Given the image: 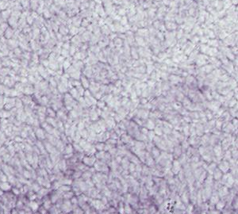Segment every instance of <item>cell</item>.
<instances>
[{"label": "cell", "mask_w": 238, "mask_h": 214, "mask_svg": "<svg viewBox=\"0 0 238 214\" xmlns=\"http://www.w3.org/2000/svg\"><path fill=\"white\" fill-rule=\"evenodd\" d=\"M60 210L64 214H68L72 210V205L71 203V201L68 199H64L63 201L61 206H60Z\"/></svg>", "instance_id": "6da1fadb"}, {"label": "cell", "mask_w": 238, "mask_h": 214, "mask_svg": "<svg viewBox=\"0 0 238 214\" xmlns=\"http://www.w3.org/2000/svg\"><path fill=\"white\" fill-rule=\"evenodd\" d=\"M34 134H35L36 138H38V140H39V141H43L46 137L45 132H44V130L42 128H38L36 130L35 133H34Z\"/></svg>", "instance_id": "7a4b0ae2"}, {"label": "cell", "mask_w": 238, "mask_h": 214, "mask_svg": "<svg viewBox=\"0 0 238 214\" xmlns=\"http://www.w3.org/2000/svg\"><path fill=\"white\" fill-rule=\"evenodd\" d=\"M12 186H13L9 182H0V190H1L3 193L10 191Z\"/></svg>", "instance_id": "3957f363"}, {"label": "cell", "mask_w": 238, "mask_h": 214, "mask_svg": "<svg viewBox=\"0 0 238 214\" xmlns=\"http://www.w3.org/2000/svg\"><path fill=\"white\" fill-rule=\"evenodd\" d=\"M83 162L86 166H93V164H94L95 157L93 156V155H92V156H85L83 159Z\"/></svg>", "instance_id": "277c9868"}, {"label": "cell", "mask_w": 238, "mask_h": 214, "mask_svg": "<svg viewBox=\"0 0 238 214\" xmlns=\"http://www.w3.org/2000/svg\"><path fill=\"white\" fill-rule=\"evenodd\" d=\"M29 207H30V208L31 209V211L33 213H36V212H38V208H39V206L40 205L38 204V202H36L35 200H33V201H30V202H29Z\"/></svg>", "instance_id": "5b68a950"}, {"label": "cell", "mask_w": 238, "mask_h": 214, "mask_svg": "<svg viewBox=\"0 0 238 214\" xmlns=\"http://www.w3.org/2000/svg\"><path fill=\"white\" fill-rule=\"evenodd\" d=\"M74 152V148H73V146L71 144H68L66 145L63 148V153L65 155H70V154H72Z\"/></svg>", "instance_id": "8992f818"}, {"label": "cell", "mask_w": 238, "mask_h": 214, "mask_svg": "<svg viewBox=\"0 0 238 214\" xmlns=\"http://www.w3.org/2000/svg\"><path fill=\"white\" fill-rule=\"evenodd\" d=\"M92 205H93V206L96 209H101L102 207H104V205L102 204V201L99 200H94L92 202Z\"/></svg>", "instance_id": "52a82bcc"}, {"label": "cell", "mask_w": 238, "mask_h": 214, "mask_svg": "<svg viewBox=\"0 0 238 214\" xmlns=\"http://www.w3.org/2000/svg\"><path fill=\"white\" fill-rule=\"evenodd\" d=\"M30 187L32 188L31 190H33V192H35V193H38V192L39 191V190L41 189V187H42V186L38 183V182H33V183H32V184H31Z\"/></svg>", "instance_id": "ba28073f"}, {"label": "cell", "mask_w": 238, "mask_h": 214, "mask_svg": "<svg viewBox=\"0 0 238 214\" xmlns=\"http://www.w3.org/2000/svg\"><path fill=\"white\" fill-rule=\"evenodd\" d=\"M63 199H68L70 200L71 197L75 196V194H74L73 191H67V192H63Z\"/></svg>", "instance_id": "9c48e42d"}, {"label": "cell", "mask_w": 238, "mask_h": 214, "mask_svg": "<svg viewBox=\"0 0 238 214\" xmlns=\"http://www.w3.org/2000/svg\"><path fill=\"white\" fill-rule=\"evenodd\" d=\"M219 168H220L221 171H223L224 173H225L226 171L229 170V163L225 162V161H224V162H222L220 164Z\"/></svg>", "instance_id": "30bf717a"}, {"label": "cell", "mask_w": 238, "mask_h": 214, "mask_svg": "<svg viewBox=\"0 0 238 214\" xmlns=\"http://www.w3.org/2000/svg\"><path fill=\"white\" fill-rule=\"evenodd\" d=\"M58 190L61 193L70 191V190H71V187L70 186H68V185H61V186L58 188Z\"/></svg>", "instance_id": "8fae6325"}, {"label": "cell", "mask_w": 238, "mask_h": 214, "mask_svg": "<svg viewBox=\"0 0 238 214\" xmlns=\"http://www.w3.org/2000/svg\"><path fill=\"white\" fill-rule=\"evenodd\" d=\"M179 170H180V164H179V163L177 160L174 161V163H173V168H172L173 172L175 174H177L179 171Z\"/></svg>", "instance_id": "7c38bea8"}, {"label": "cell", "mask_w": 238, "mask_h": 214, "mask_svg": "<svg viewBox=\"0 0 238 214\" xmlns=\"http://www.w3.org/2000/svg\"><path fill=\"white\" fill-rule=\"evenodd\" d=\"M66 166H67V163H66V159H61L58 163V167L60 171H65Z\"/></svg>", "instance_id": "4fadbf2b"}, {"label": "cell", "mask_w": 238, "mask_h": 214, "mask_svg": "<svg viewBox=\"0 0 238 214\" xmlns=\"http://www.w3.org/2000/svg\"><path fill=\"white\" fill-rule=\"evenodd\" d=\"M229 191H228V189H227V187L225 186H223V187H221V188L219 190V195L221 197H224V196H225V195L228 194Z\"/></svg>", "instance_id": "5bb4252c"}, {"label": "cell", "mask_w": 238, "mask_h": 214, "mask_svg": "<svg viewBox=\"0 0 238 214\" xmlns=\"http://www.w3.org/2000/svg\"><path fill=\"white\" fill-rule=\"evenodd\" d=\"M22 174L25 179H30L32 178V172L29 170H24Z\"/></svg>", "instance_id": "9a60e30c"}, {"label": "cell", "mask_w": 238, "mask_h": 214, "mask_svg": "<svg viewBox=\"0 0 238 214\" xmlns=\"http://www.w3.org/2000/svg\"><path fill=\"white\" fill-rule=\"evenodd\" d=\"M13 194H14L15 196H19V195H21V190L19 188H18L17 186H12V188H11V190H10Z\"/></svg>", "instance_id": "2e32d148"}, {"label": "cell", "mask_w": 238, "mask_h": 214, "mask_svg": "<svg viewBox=\"0 0 238 214\" xmlns=\"http://www.w3.org/2000/svg\"><path fill=\"white\" fill-rule=\"evenodd\" d=\"M91 171H85L84 173H82V178L83 179H85V180H87V179H89L90 178H91Z\"/></svg>", "instance_id": "e0dca14e"}, {"label": "cell", "mask_w": 238, "mask_h": 214, "mask_svg": "<svg viewBox=\"0 0 238 214\" xmlns=\"http://www.w3.org/2000/svg\"><path fill=\"white\" fill-rule=\"evenodd\" d=\"M0 181L1 182H8V176L5 174L2 171H0Z\"/></svg>", "instance_id": "ac0fdd59"}, {"label": "cell", "mask_w": 238, "mask_h": 214, "mask_svg": "<svg viewBox=\"0 0 238 214\" xmlns=\"http://www.w3.org/2000/svg\"><path fill=\"white\" fill-rule=\"evenodd\" d=\"M221 145H218V146H216L215 147H214V152H215V154L217 156H220V155H221Z\"/></svg>", "instance_id": "d6986e66"}, {"label": "cell", "mask_w": 238, "mask_h": 214, "mask_svg": "<svg viewBox=\"0 0 238 214\" xmlns=\"http://www.w3.org/2000/svg\"><path fill=\"white\" fill-rule=\"evenodd\" d=\"M46 122L49 124V125H52V127H56V121L54 119H52V117H48L46 120Z\"/></svg>", "instance_id": "ffe728a7"}, {"label": "cell", "mask_w": 238, "mask_h": 214, "mask_svg": "<svg viewBox=\"0 0 238 214\" xmlns=\"http://www.w3.org/2000/svg\"><path fill=\"white\" fill-rule=\"evenodd\" d=\"M215 171H216L214 172V178L217 179V180H218V179H220L221 177L222 176V173L220 170H218V169H217Z\"/></svg>", "instance_id": "44dd1931"}, {"label": "cell", "mask_w": 238, "mask_h": 214, "mask_svg": "<svg viewBox=\"0 0 238 214\" xmlns=\"http://www.w3.org/2000/svg\"><path fill=\"white\" fill-rule=\"evenodd\" d=\"M38 212L40 213V214H47L48 213V210L45 209V208H44V206L41 205L39 206V208H38Z\"/></svg>", "instance_id": "7402d4cb"}, {"label": "cell", "mask_w": 238, "mask_h": 214, "mask_svg": "<svg viewBox=\"0 0 238 214\" xmlns=\"http://www.w3.org/2000/svg\"><path fill=\"white\" fill-rule=\"evenodd\" d=\"M225 203L224 202H218L216 204V208H218V210H221L225 207Z\"/></svg>", "instance_id": "603a6c76"}, {"label": "cell", "mask_w": 238, "mask_h": 214, "mask_svg": "<svg viewBox=\"0 0 238 214\" xmlns=\"http://www.w3.org/2000/svg\"><path fill=\"white\" fill-rule=\"evenodd\" d=\"M73 148H74V150H76V152H83V148H82V147H80V145H79V144H75H75H74V145H73Z\"/></svg>", "instance_id": "cb8c5ba5"}, {"label": "cell", "mask_w": 238, "mask_h": 214, "mask_svg": "<svg viewBox=\"0 0 238 214\" xmlns=\"http://www.w3.org/2000/svg\"><path fill=\"white\" fill-rule=\"evenodd\" d=\"M210 202H211V203H212V204H217V203L219 202V197L218 196H215V195H213V196L211 197Z\"/></svg>", "instance_id": "d4e9b609"}, {"label": "cell", "mask_w": 238, "mask_h": 214, "mask_svg": "<svg viewBox=\"0 0 238 214\" xmlns=\"http://www.w3.org/2000/svg\"><path fill=\"white\" fill-rule=\"evenodd\" d=\"M14 141H16L17 143H22V142H23V138L22 136H16L14 137Z\"/></svg>", "instance_id": "484cf974"}, {"label": "cell", "mask_w": 238, "mask_h": 214, "mask_svg": "<svg viewBox=\"0 0 238 214\" xmlns=\"http://www.w3.org/2000/svg\"><path fill=\"white\" fill-rule=\"evenodd\" d=\"M227 182H228V184H229L230 186H231V185H232V183L234 182L233 178H232V177L231 175H229L228 179H227Z\"/></svg>", "instance_id": "4316f807"}, {"label": "cell", "mask_w": 238, "mask_h": 214, "mask_svg": "<svg viewBox=\"0 0 238 214\" xmlns=\"http://www.w3.org/2000/svg\"><path fill=\"white\" fill-rule=\"evenodd\" d=\"M104 154H105L104 152H100L99 153H97V154L95 155V156H96V158H98V159H102V158H104V156H103Z\"/></svg>", "instance_id": "83f0119b"}, {"label": "cell", "mask_w": 238, "mask_h": 214, "mask_svg": "<svg viewBox=\"0 0 238 214\" xmlns=\"http://www.w3.org/2000/svg\"><path fill=\"white\" fill-rule=\"evenodd\" d=\"M94 147H96V148H97V149H99V151H102V149L103 148V147H104V144H101V143H100V144H97L94 146Z\"/></svg>", "instance_id": "f1b7e54d"}, {"label": "cell", "mask_w": 238, "mask_h": 214, "mask_svg": "<svg viewBox=\"0 0 238 214\" xmlns=\"http://www.w3.org/2000/svg\"><path fill=\"white\" fill-rule=\"evenodd\" d=\"M192 212H193V205H190L188 208H187V214H192Z\"/></svg>", "instance_id": "f546056e"}, {"label": "cell", "mask_w": 238, "mask_h": 214, "mask_svg": "<svg viewBox=\"0 0 238 214\" xmlns=\"http://www.w3.org/2000/svg\"><path fill=\"white\" fill-rule=\"evenodd\" d=\"M47 113H49V115L50 116V117H54V116H55L54 113H53V111H52V110H50V109H48Z\"/></svg>", "instance_id": "4dcf8cb0"}, {"label": "cell", "mask_w": 238, "mask_h": 214, "mask_svg": "<svg viewBox=\"0 0 238 214\" xmlns=\"http://www.w3.org/2000/svg\"><path fill=\"white\" fill-rule=\"evenodd\" d=\"M125 213H131V209H130V208H129V205H126L125 206Z\"/></svg>", "instance_id": "1f68e13d"}, {"label": "cell", "mask_w": 238, "mask_h": 214, "mask_svg": "<svg viewBox=\"0 0 238 214\" xmlns=\"http://www.w3.org/2000/svg\"><path fill=\"white\" fill-rule=\"evenodd\" d=\"M153 154H154L155 155H158L159 154H160V152H159L157 149L154 148V149H153Z\"/></svg>", "instance_id": "d6a6232c"}, {"label": "cell", "mask_w": 238, "mask_h": 214, "mask_svg": "<svg viewBox=\"0 0 238 214\" xmlns=\"http://www.w3.org/2000/svg\"><path fill=\"white\" fill-rule=\"evenodd\" d=\"M209 214H220L219 212H216V211H211V212Z\"/></svg>", "instance_id": "836d02e7"}, {"label": "cell", "mask_w": 238, "mask_h": 214, "mask_svg": "<svg viewBox=\"0 0 238 214\" xmlns=\"http://www.w3.org/2000/svg\"><path fill=\"white\" fill-rule=\"evenodd\" d=\"M33 214H40L38 212H36V213H33Z\"/></svg>", "instance_id": "e575fe53"}, {"label": "cell", "mask_w": 238, "mask_h": 214, "mask_svg": "<svg viewBox=\"0 0 238 214\" xmlns=\"http://www.w3.org/2000/svg\"><path fill=\"white\" fill-rule=\"evenodd\" d=\"M0 214H3V213H2V210L0 211Z\"/></svg>", "instance_id": "d590c367"}, {"label": "cell", "mask_w": 238, "mask_h": 214, "mask_svg": "<svg viewBox=\"0 0 238 214\" xmlns=\"http://www.w3.org/2000/svg\"><path fill=\"white\" fill-rule=\"evenodd\" d=\"M203 214H206V213H203Z\"/></svg>", "instance_id": "8d00e7d4"}]
</instances>
